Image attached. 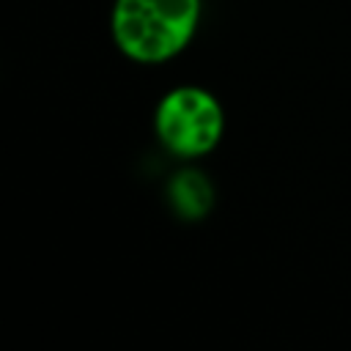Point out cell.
<instances>
[{"label": "cell", "mask_w": 351, "mask_h": 351, "mask_svg": "<svg viewBox=\"0 0 351 351\" xmlns=\"http://www.w3.org/2000/svg\"><path fill=\"white\" fill-rule=\"evenodd\" d=\"M200 22V0H115L110 33L134 63H165L186 49Z\"/></svg>", "instance_id": "1"}, {"label": "cell", "mask_w": 351, "mask_h": 351, "mask_svg": "<svg viewBox=\"0 0 351 351\" xmlns=\"http://www.w3.org/2000/svg\"><path fill=\"white\" fill-rule=\"evenodd\" d=\"M154 132L162 148L178 159L211 154L225 134V110L214 93L197 85L167 90L154 110Z\"/></svg>", "instance_id": "2"}, {"label": "cell", "mask_w": 351, "mask_h": 351, "mask_svg": "<svg viewBox=\"0 0 351 351\" xmlns=\"http://www.w3.org/2000/svg\"><path fill=\"white\" fill-rule=\"evenodd\" d=\"M170 206L184 219H203L214 203V189L200 170H181L167 184Z\"/></svg>", "instance_id": "3"}]
</instances>
